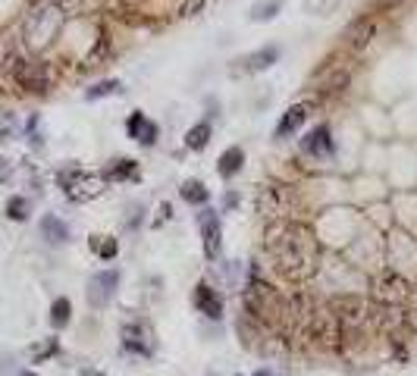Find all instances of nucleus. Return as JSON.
<instances>
[{"mask_svg": "<svg viewBox=\"0 0 417 376\" xmlns=\"http://www.w3.org/2000/svg\"><path fill=\"white\" fill-rule=\"evenodd\" d=\"M267 251L273 260V270L289 282H308L317 273V260H320V245L314 232L304 223L282 219L270 229Z\"/></svg>", "mask_w": 417, "mask_h": 376, "instance_id": "1", "label": "nucleus"}, {"mask_svg": "<svg viewBox=\"0 0 417 376\" xmlns=\"http://www.w3.org/2000/svg\"><path fill=\"white\" fill-rule=\"evenodd\" d=\"M63 26H66V13H63L57 3H50V0H38V3L26 13L19 38H22L28 54H41V50H48L50 44L60 38Z\"/></svg>", "mask_w": 417, "mask_h": 376, "instance_id": "2", "label": "nucleus"}, {"mask_svg": "<svg viewBox=\"0 0 417 376\" xmlns=\"http://www.w3.org/2000/svg\"><path fill=\"white\" fill-rule=\"evenodd\" d=\"M333 314H336V320H339V326H342V333H349V335L374 333V329L380 326L376 308L367 298H358V295H342V298H336Z\"/></svg>", "mask_w": 417, "mask_h": 376, "instance_id": "3", "label": "nucleus"}, {"mask_svg": "<svg viewBox=\"0 0 417 376\" xmlns=\"http://www.w3.org/2000/svg\"><path fill=\"white\" fill-rule=\"evenodd\" d=\"M57 182H60L63 195H66L69 201H75V204L91 201V198H97V195L104 192L101 179L91 176V172H85V170H79V166H69V170H63L60 176H57Z\"/></svg>", "mask_w": 417, "mask_h": 376, "instance_id": "4", "label": "nucleus"}, {"mask_svg": "<svg viewBox=\"0 0 417 376\" xmlns=\"http://www.w3.org/2000/svg\"><path fill=\"white\" fill-rule=\"evenodd\" d=\"M411 282L396 270H383L374 279V298L380 301V308H405V301L411 295Z\"/></svg>", "mask_w": 417, "mask_h": 376, "instance_id": "5", "label": "nucleus"}, {"mask_svg": "<svg viewBox=\"0 0 417 376\" xmlns=\"http://www.w3.org/2000/svg\"><path fill=\"white\" fill-rule=\"evenodd\" d=\"M13 82L19 85V88H26V91L44 95V91L54 88V66H50V63H44V60H32V57H28L26 66L16 72Z\"/></svg>", "mask_w": 417, "mask_h": 376, "instance_id": "6", "label": "nucleus"}, {"mask_svg": "<svg viewBox=\"0 0 417 376\" xmlns=\"http://www.w3.org/2000/svg\"><path fill=\"white\" fill-rule=\"evenodd\" d=\"M376 28H380V22H376V16H358V19H351L349 26H345V32H342V41H345V48L349 50H364V48H370L374 44V38H376Z\"/></svg>", "mask_w": 417, "mask_h": 376, "instance_id": "7", "label": "nucleus"}, {"mask_svg": "<svg viewBox=\"0 0 417 376\" xmlns=\"http://www.w3.org/2000/svg\"><path fill=\"white\" fill-rule=\"evenodd\" d=\"M119 288V270H104V273H95L88 282V304L91 308H107L110 298L117 295Z\"/></svg>", "mask_w": 417, "mask_h": 376, "instance_id": "8", "label": "nucleus"}, {"mask_svg": "<svg viewBox=\"0 0 417 376\" xmlns=\"http://www.w3.org/2000/svg\"><path fill=\"white\" fill-rule=\"evenodd\" d=\"M123 348L132 351V355H142V357H151L157 342H154V333H151L148 323H126L123 326Z\"/></svg>", "mask_w": 417, "mask_h": 376, "instance_id": "9", "label": "nucleus"}, {"mask_svg": "<svg viewBox=\"0 0 417 376\" xmlns=\"http://www.w3.org/2000/svg\"><path fill=\"white\" fill-rule=\"evenodd\" d=\"M26 60H28V50L22 44V38H13V34L0 38V75L16 79V72L26 66Z\"/></svg>", "mask_w": 417, "mask_h": 376, "instance_id": "10", "label": "nucleus"}, {"mask_svg": "<svg viewBox=\"0 0 417 376\" xmlns=\"http://www.w3.org/2000/svg\"><path fill=\"white\" fill-rule=\"evenodd\" d=\"M198 229H201V241H204V254L207 260L220 257V248H223V229H220V219L213 210H201L198 213Z\"/></svg>", "mask_w": 417, "mask_h": 376, "instance_id": "11", "label": "nucleus"}, {"mask_svg": "<svg viewBox=\"0 0 417 376\" xmlns=\"http://www.w3.org/2000/svg\"><path fill=\"white\" fill-rule=\"evenodd\" d=\"M258 204H260V213H264V217H286L289 213V195L282 192L280 185H264Z\"/></svg>", "mask_w": 417, "mask_h": 376, "instance_id": "12", "label": "nucleus"}, {"mask_svg": "<svg viewBox=\"0 0 417 376\" xmlns=\"http://www.w3.org/2000/svg\"><path fill=\"white\" fill-rule=\"evenodd\" d=\"M195 308H198L204 317H211V320H220V317H223V298H220L217 288H211L207 282H198V288H195Z\"/></svg>", "mask_w": 417, "mask_h": 376, "instance_id": "13", "label": "nucleus"}, {"mask_svg": "<svg viewBox=\"0 0 417 376\" xmlns=\"http://www.w3.org/2000/svg\"><path fill=\"white\" fill-rule=\"evenodd\" d=\"M276 60H280V48H276V44H267V48H260V50H254V54L242 57L235 69H242V72H264V69H270Z\"/></svg>", "mask_w": 417, "mask_h": 376, "instance_id": "14", "label": "nucleus"}, {"mask_svg": "<svg viewBox=\"0 0 417 376\" xmlns=\"http://www.w3.org/2000/svg\"><path fill=\"white\" fill-rule=\"evenodd\" d=\"M311 110H314V103H311V101H301V103H295V107H289L286 113H282L280 126H276V135L286 138L289 132H295L301 123H304V119L311 117Z\"/></svg>", "mask_w": 417, "mask_h": 376, "instance_id": "15", "label": "nucleus"}, {"mask_svg": "<svg viewBox=\"0 0 417 376\" xmlns=\"http://www.w3.org/2000/svg\"><path fill=\"white\" fill-rule=\"evenodd\" d=\"M126 132H129L138 144H144V148H151V144L157 141V126L151 123L148 117H142V113H132L129 123H126Z\"/></svg>", "mask_w": 417, "mask_h": 376, "instance_id": "16", "label": "nucleus"}, {"mask_svg": "<svg viewBox=\"0 0 417 376\" xmlns=\"http://www.w3.org/2000/svg\"><path fill=\"white\" fill-rule=\"evenodd\" d=\"M41 239L48 241V245H63V241H69V226L63 223L57 213H48V217H41Z\"/></svg>", "mask_w": 417, "mask_h": 376, "instance_id": "17", "label": "nucleus"}, {"mask_svg": "<svg viewBox=\"0 0 417 376\" xmlns=\"http://www.w3.org/2000/svg\"><path fill=\"white\" fill-rule=\"evenodd\" d=\"M314 85H323V91H339V88H345L349 85V69H342V66H323L320 72L314 75Z\"/></svg>", "mask_w": 417, "mask_h": 376, "instance_id": "18", "label": "nucleus"}, {"mask_svg": "<svg viewBox=\"0 0 417 376\" xmlns=\"http://www.w3.org/2000/svg\"><path fill=\"white\" fill-rule=\"evenodd\" d=\"M301 148L308 150V154H333V138H329V126H317L314 132L304 135Z\"/></svg>", "mask_w": 417, "mask_h": 376, "instance_id": "19", "label": "nucleus"}, {"mask_svg": "<svg viewBox=\"0 0 417 376\" xmlns=\"http://www.w3.org/2000/svg\"><path fill=\"white\" fill-rule=\"evenodd\" d=\"M242 164H245V150L235 144V148H226L223 154H220V164H217V170H220V176H226V179H233L235 172L242 170Z\"/></svg>", "mask_w": 417, "mask_h": 376, "instance_id": "20", "label": "nucleus"}, {"mask_svg": "<svg viewBox=\"0 0 417 376\" xmlns=\"http://www.w3.org/2000/svg\"><path fill=\"white\" fill-rule=\"evenodd\" d=\"M211 123H195L192 129L185 132V148H192V150H204L207 148V141H211Z\"/></svg>", "mask_w": 417, "mask_h": 376, "instance_id": "21", "label": "nucleus"}, {"mask_svg": "<svg viewBox=\"0 0 417 376\" xmlns=\"http://www.w3.org/2000/svg\"><path fill=\"white\" fill-rule=\"evenodd\" d=\"M179 195H182L188 204H207V198H211V192H207V188L198 182V179H188V182H182Z\"/></svg>", "mask_w": 417, "mask_h": 376, "instance_id": "22", "label": "nucleus"}, {"mask_svg": "<svg viewBox=\"0 0 417 376\" xmlns=\"http://www.w3.org/2000/svg\"><path fill=\"white\" fill-rule=\"evenodd\" d=\"M69 320H72V304H69V298H57L54 304H50V326L63 329Z\"/></svg>", "mask_w": 417, "mask_h": 376, "instance_id": "23", "label": "nucleus"}, {"mask_svg": "<svg viewBox=\"0 0 417 376\" xmlns=\"http://www.w3.org/2000/svg\"><path fill=\"white\" fill-rule=\"evenodd\" d=\"M282 10V0H260L251 7V22H270Z\"/></svg>", "mask_w": 417, "mask_h": 376, "instance_id": "24", "label": "nucleus"}, {"mask_svg": "<svg viewBox=\"0 0 417 376\" xmlns=\"http://www.w3.org/2000/svg\"><path fill=\"white\" fill-rule=\"evenodd\" d=\"M91 248L97 251L101 260H113L119 254V241L110 239V235H95V239H91Z\"/></svg>", "mask_w": 417, "mask_h": 376, "instance_id": "25", "label": "nucleus"}, {"mask_svg": "<svg viewBox=\"0 0 417 376\" xmlns=\"http://www.w3.org/2000/svg\"><path fill=\"white\" fill-rule=\"evenodd\" d=\"M28 213H32V201L22 198V195H13V198L7 201V217L16 219V223H22V219H28Z\"/></svg>", "mask_w": 417, "mask_h": 376, "instance_id": "26", "label": "nucleus"}, {"mask_svg": "<svg viewBox=\"0 0 417 376\" xmlns=\"http://www.w3.org/2000/svg\"><path fill=\"white\" fill-rule=\"evenodd\" d=\"M138 176V166L135 160H113V164L107 166V179H135Z\"/></svg>", "mask_w": 417, "mask_h": 376, "instance_id": "27", "label": "nucleus"}, {"mask_svg": "<svg viewBox=\"0 0 417 376\" xmlns=\"http://www.w3.org/2000/svg\"><path fill=\"white\" fill-rule=\"evenodd\" d=\"M119 88H123V85H119L117 79H104V82L91 85V88L85 91V97H88V101H101V97H110V95H117Z\"/></svg>", "mask_w": 417, "mask_h": 376, "instance_id": "28", "label": "nucleus"}, {"mask_svg": "<svg viewBox=\"0 0 417 376\" xmlns=\"http://www.w3.org/2000/svg\"><path fill=\"white\" fill-rule=\"evenodd\" d=\"M57 351H60V342H57V339H44V342H38L32 348V364H44L48 357H54Z\"/></svg>", "mask_w": 417, "mask_h": 376, "instance_id": "29", "label": "nucleus"}, {"mask_svg": "<svg viewBox=\"0 0 417 376\" xmlns=\"http://www.w3.org/2000/svg\"><path fill=\"white\" fill-rule=\"evenodd\" d=\"M339 3H342V0H304V10H308L311 16H329Z\"/></svg>", "mask_w": 417, "mask_h": 376, "instance_id": "30", "label": "nucleus"}, {"mask_svg": "<svg viewBox=\"0 0 417 376\" xmlns=\"http://www.w3.org/2000/svg\"><path fill=\"white\" fill-rule=\"evenodd\" d=\"M405 323H408V326L417 333V286L411 288L408 301H405Z\"/></svg>", "mask_w": 417, "mask_h": 376, "instance_id": "31", "label": "nucleus"}, {"mask_svg": "<svg viewBox=\"0 0 417 376\" xmlns=\"http://www.w3.org/2000/svg\"><path fill=\"white\" fill-rule=\"evenodd\" d=\"M204 3H207V0H185L179 13H182V16H198L201 10H204Z\"/></svg>", "mask_w": 417, "mask_h": 376, "instance_id": "32", "label": "nucleus"}, {"mask_svg": "<svg viewBox=\"0 0 417 376\" xmlns=\"http://www.w3.org/2000/svg\"><path fill=\"white\" fill-rule=\"evenodd\" d=\"M50 3H57V7H60L66 16H69V13H75V10L82 7V0H50Z\"/></svg>", "mask_w": 417, "mask_h": 376, "instance_id": "33", "label": "nucleus"}, {"mask_svg": "<svg viewBox=\"0 0 417 376\" xmlns=\"http://www.w3.org/2000/svg\"><path fill=\"white\" fill-rule=\"evenodd\" d=\"M380 7H396V3H402V0H376Z\"/></svg>", "mask_w": 417, "mask_h": 376, "instance_id": "34", "label": "nucleus"}, {"mask_svg": "<svg viewBox=\"0 0 417 376\" xmlns=\"http://www.w3.org/2000/svg\"><path fill=\"white\" fill-rule=\"evenodd\" d=\"M3 135H10V126H0V141H3Z\"/></svg>", "mask_w": 417, "mask_h": 376, "instance_id": "35", "label": "nucleus"}, {"mask_svg": "<svg viewBox=\"0 0 417 376\" xmlns=\"http://www.w3.org/2000/svg\"><path fill=\"white\" fill-rule=\"evenodd\" d=\"M254 376H273L270 370H254Z\"/></svg>", "mask_w": 417, "mask_h": 376, "instance_id": "36", "label": "nucleus"}, {"mask_svg": "<svg viewBox=\"0 0 417 376\" xmlns=\"http://www.w3.org/2000/svg\"><path fill=\"white\" fill-rule=\"evenodd\" d=\"M22 376H38V373H22Z\"/></svg>", "mask_w": 417, "mask_h": 376, "instance_id": "37", "label": "nucleus"}]
</instances>
